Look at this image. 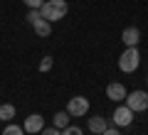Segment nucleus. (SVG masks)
I'll return each mask as SVG.
<instances>
[{
	"instance_id": "nucleus-5",
	"label": "nucleus",
	"mask_w": 148,
	"mask_h": 135,
	"mask_svg": "<svg viewBox=\"0 0 148 135\" xmlns=\"http://www.w3.org/2000/svg\"><path fill=\"white\" fill-rule=\"evenodd\" d=\"M114 125L116 128H128V125L133 123V111L128 108V106H119V108H114Z\"/></svg>"
},
{
	"instance_id": "nucleus-13",
	"label": "nucleus",
	"mask_w": 148,
	"mask_h": 135,
	"mask_svg": "<svg viewBox=\"0 0 148 135\" xmlns=\"http://www.w3.org/2000/svg\"><path fill=\"white\" fill-rule=\"evenodd\" d=\"M3 135H25V128L22 125H15V123H8L5 130H3Z\"/></svg>"
},
{
	"instance_id": "nucleus-14",
	"label": "nucleus",
	"mask_w": 148,
	"mask_h": 135,
	"mask_svg": "<svg viewBox=\"0 0 148 135\" xmlns=\"http://www.w3.org/2000/svg\"><path fill=\"white\" fill-rule=\"evenodd\" d=\"M40 20H42V10H27V22L30 25H35Z\"/></svg>"
},
{
	"instance_id": "nucleus-1",
	"label": "nucleus",
	"mask_w": 148,
	"mask_h": 135,
	"mask_svg": "<svg viewBox=\"0 0 148 135\" xmlns=\"http://www.w3.org/2000/svg\"><path fill=\"white\" fill-rule=\"evenodd\" d=\"M40 10H42V17L47 22H57L69 12V5H67V0H45Z\"/></svg>"
},
{
	"instance_id": "nucleus-4",
	"label": "nucleus",
	"mask_w": 148,
	"mask_h": 135,
	"mask_svg": "<svg viewBox=\"0 0 148 135\" xmlns=\"http://www.w3.org/2000/svg\"><path fill=\"white\" fill-rule=\"evenodd\" d=\"M67 113L72 115V118H82V115H86V113H89V98H84V96H74V98H69Z\"/></svg>"
},
{
	"instance_id": "nucleus-17",
	"label": "nucleus",
	"mask_w": 148,
	"mask_h": 135,
	"mask_svg": "<svg viewBox=\"0 0 148 135\" xmlns=\"http://www.w3.org/2000/svg\"><path fill=\"white\" fill-rule=\"evenodd\" d=\"M22 3H25V5L30 7V10H40V7H42V3H45V0H22Z\"/></svg>"
},
{
	"instance_id": "nucleus-15",
	"label": "nucleus",
	"mask_w": 148,
	"mask_h": 135,
	"mask_svg": "<svg viewBox=\"0 0 148 135\" xmlns=\"http://www.w3.org/2000/svg\"><path fill=\"white\" fill-rule=\"evenodd\" d=\"M52 62H54L52 57H42V62H40V71H49V69H52Z\"/></svg>"
},
{
	"instance_id": "nucleus-20",
	"label": "nucleus",
	"mask_w": 148,
	"mask_h": 135,
	"mask_svg": "<svg viewBox=\"0 0 148 135\" xmlns=\"http://www.w3.org/2000/svg\"><path fill=\"white\" fill-rule=\"evenodd\" d=\"M146 83H148V76H146Z\"/></svg>"
},
{
	"instance_id": "nucleus-7",
	"label": "nucleus",
	"mask_w": 148,
	"mask_h": 135,
	"mask_svg": "<svg viewBox=\"0 0 148 135\" xmlns=\"http://www.w3.org/2000/svg\"><path fill=\"white\" fill-rule=\"evenodd\" d=\"M126 96H128V91H126L123 83H109V86H106V98H111L114 103L126 101Z\"/></svg>"
},
{
	"instance_id": "nucleus-3",
	"label": "nucleus",
	"mask_w": 148,
	"mask_h": 135,
	"mask_svg": "<svg viewBox=\"0 0 148 135\" xmlns=\"http://www.w3.org/2000/svg\"><path fill=\"white\" fill-rule=\"evenodd\" d=\"M126 106L133 111V113L148 111V91H131V94L126 96Z\"/></svg>"
},
{
	"instance_id": "nucleus-8",
	"label": "nucleus",
	"mask_w": 148,
	"mask_h": 135,
	"mask_svg": "<svg viewBox=\"0 0 148 135\" xmlns=\"http://www.w3.org/2000/svg\"><path fill=\"white\" fill-rule=\"evenodd\" d=\"M121 42L126 47H138V42H141V30L138 27H126L121 32Z\"/></svg>"
},
{
	"instance_id": "nucleus-11",
	"label": "nucleus",
	"mask_w": 148,
	"mask_h": 135,
	"mask_svg": "<svg viewBox=\"0 0 148 135\" xmlns=\"http://www.w3.org/2000/svg\"><path fill=\"white\" fill-rule=\"evenodd\" d=\"M12 118H15V106H12V103H3V106H0V120L10 123Z\"/></svg>"
},
{
	"instance_id": "nucleus-19",
	"label": "nucleus",
	"mask_w": 148,
	"mask_h": 135,
	"mask_svg": "<svg viewBox=\"0 0 148 135\" xmlns=\"http://www.w3.org/2000/svg\"><path fill=\"white\" fill-rule=\"evenodd\" d=\"M101 135H121V133H119L116 128H106V130H104V133H101Z\"/></svg>"
},
{
	"instance_id": "nucleus-12",
	"label": "nucleus",
	"mask_w": 148,
	"mask_h": 135,
	"mask_svg": "<svg viewBox=\"0 0 148 135\" xmlns=\"http://www.w3.org/2000/svg\"><path fill=\"white\" fill-rule=\"evenodd\" d=\"M69 118H72V115H69L67 111H59V113H54V128L64 130V128L69 125Z\"/></svg>"
},
{
	"instance_id": "nucleus-2",
	"label": "nucleus",
	"mask_w": 148,
	"mask_h": 135,
	"mask_svg": "<svg viewBox=\"0 0 148 135\" xmlns=\"http://www.w3.org/2000/svg\"><path fill=\"white\" fill-rule=\"evenodd\" d=\"M138 64H141V52H138V47H126L123 54L119 57V69H121L123 74H133L138 69Z\"/></svg>"
},
{
	"instance_id": "nucleus-18",
	"label": "nucleus",
	"mask_w": 148,
	"mask_h": 135,
	"mask_svg": "<svg viewBox=\"0 0 148 135\" xmlns=\"http://www.w3.org/2000/svg\"><path fill=\"white\" fill-rule=\"evenodd\" d=\"M42 135H62V130H59V128H54V125H52V128H47V125H45Z\"/></svg>"
},
{
	"instance_id": "nucleus-9",
	"label": "nucleus",
	"mask_w": 148,
	"mask_h": 135,
	"mask_svg": "<svg viewBox=\"0 0 148 135\" xmlns=\"http://www.w3.org/2000/svg\"><path fill=\"white\" fill-rule=\"evenodd\" d=\"M86 128L91 130V133H96V135H101L106 128H109V120L104 118V115H91L89 120H86Z\"/></svg>"
},
{
	"instance_id": "nucleus-10",
	"label": "nucleus",
	"mask_w": 148,
	"mask_h": 135,
	"mask_svg": "<svg viewBox=\"0 0 148 135\" xmlns=\"http://www.w3.org/2000/svg\"><path fill=\"white\" fill-rule=\"evenodd\" d=\"M32 27H35V32H37L40 37H49V35H52V22H47L45 17H42L40 22H35Z\"/></svg>"
},
{
	"instance_id": "nucleus-6",
	"label": "nucleus",
	"mask_w": 148,
	"mask_h": 135,
	"mask_svg": "<svg viewBox=\"0 0 148 135\" xmlns=\"http://www.w3.org/2000/svg\"><path fill=\"white\" fill-rule=\"evenodd\" d=\"M22 128H25V133H30V135L42 133V130H45V118L40 113H32V115H27V118H25Z\"/></svg>"
},
{
	"instance_id": "nucleus-16",
	"label": "nucleus",
	"mask_w": 148,
	"mask_h": 135,
	"mask_svg": "<svg viewBox=\"0 0 148 135\" xmlns=\"http://www.w3.org/2000/svg\"><path fill=\"white\" fill-rule=\"evenodd\" d=\"M62 135H84V133H82V128H77V125H67V128L62 130Z\"/></svg>"
}]
</instances>
